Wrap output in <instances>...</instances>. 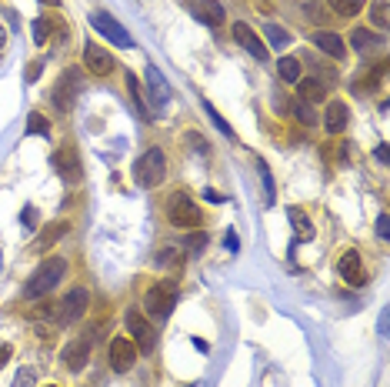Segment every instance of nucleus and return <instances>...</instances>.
<instances>
[{"label":"nucleus","instance_id":"f257e3e1","mask_svg":"<svg viewBox=\"0 0 390 387\" xmlns=\"http://www.w3.org/2000/svg\"><path fill=\"white\" fill-rule=\"evenodd\" d=\"M63 277H67V261H63V257H47L44 264L33 270V277L27 281V287H24V298H27V300L47 298V294H50V291H54Z\"/></svg>","mask_w":390,"mask_h":387},{"label":"nucleus","instance_id":"f03ea898","mask_svg":"<svg viewBox=\"0 0 390 387\" xmlns=\"http://www.w3.org/2000/svg\"><path fill=\"white\" fill-rule=\"evenodd\" d=\"M164 177H167L164 150H160V147L144 150V154L137 157V164H134V180L144 187V191H153L157 184H164Z\"/></svg>","mask_w":390,"mask_h":387},{"label":"nucleus","instance_id":"7ed1b4c3","mask_svg":"<svg viewBox=\"0 0 390 387\" xmlns=\"http://www.w3.org/2000/svg\"><path fill=\"white\" fill-rule=\"evenodd\" d=\"M167 221L174 224V227H183V231H197V227L204 224V214H200V207L190 200V194L174 191L167 197Z\"/></svg>","mask_w":390,"mask_h":387},{"label":"nucleus","instance_id":"20e7f679","mask_svg":"<svg viewBox=\"0 0 390 387\" xmlns=\"http://www.w3.org/2000/svg\"><path fill=\"white\" fill-rule=\"evenodd\" d=\"M177 281H157L153 287H147V294H144V307L150 311V317H157V321H164L174 314L177 307Z\"/></svg>","mask_w":390,"mask_h":387},{"label":"nucleus","instance_id":"39448f33","mask_svg":"<svg viewBox=\"0 0 390 387\" xmlns=\"http://www.w3.org/2000/svg\"><path fill=\"white\" fill-rule=\"evenodd\" d=\"M87 304H90V294L84 291V287H74V291H67V294H63V300H60L57 317H54V321H57L60 328H70L74 321H80V317H84Z\"/></svg>","mask_w":390,"mask_h":387},{"label":"nucleus","instance_id":"423d86ee","mask_svg":"<svg viewBox=\"0 0 390 387\" xmlns=\"http://www.w3.org/2000/svg\"><path fill=\"white\" fill-rule=\"evenodd\" d=\"M127 328H130V334H134L137 351H140V354H150V351H153V344H157V330H153L150 321L140 317L137 307H127Z\"/></svg>","mask_w":390,"mask_h":387},{"label":"nucleus","instance_id":"0eeeda50","mask_svg":"<svg viewBox=\"0 0 390 387\" xmlns=\"http://www.w3.org/2000/svg\"><path fill=\"white\" fill-rule=\"evenodd\" d=\"M90 27L93 30H100L110 44H117V47H134V37L127 34V27L123 24H117L110 14H104V10H97V14H90Z\"/></svg>","mask_w":390,"mask_h":387},{"label":"nucleus","instance_id":"6e6552de","mask_svg":"<svg viewBox=\"0 0 390 387\" xmlns=\"http://www.w3.org/2000/svg\"><path fill=\"white\" fill-rule=\"evenodd\" d=\"M93 334H97V328L90 324V330L84 334V337H77V341H70L67 347H63V364L70 367V371H84L90 360V344H93Z\"/></svg>","mask_w":390,"mask_h":387},{"label":"nucleus","instance_id":"1a4fd4ad","mask_svg":"<svg viewBox=\"0 0 390 387\" xmlns=\"http://www.w3.org/2000/svg\"><path fill=\"white\" fill-rule=\"evenodd\" d=\"M137 358H140V351H137V344L130 337H114V344H110V367L114 371L127 374L137 364Z\"/></svg>","mask_w":390,"mask_h":387},{"label":"nucleus","instance_id":"9d476101","mask_svg":"<svg viewBox=\"0 0 390 387\" xmlns=\"http://www.w3.org/2000/svg\"><path fill=\"white\" fill-rule=\"evenodd\" d=\"M234 41H237V44L243 47V50H247V54H250L254 60H260V64L267 60V44H264V41L257 37L254 30L243 24V20H237V24H234Z\"/></svg>","mask_w":390,"mask_h":387},{"label":"nucleus","instance_id":"9b49d317","mask_svg":"<svg viewBox=\"0 0 390 387\" xmlns=\"http://www.w3.org/2000/svg\"><path fill=\"white\" fill-rule=\"evenodd\" d=\"M84 64H87L90 74H97V77H107L114 71V57H110L100 44H93V41L84 44Z\"/></svg>","mask_w":390,"mask_h":387},{"label":"nucleus","instance_id":"f8f14e48","mask_svg":"<svg viewBox=\"0 0 390 387\" xmlns=\"http://www.w3.org/2000/svg\"><path fill=\"white\" fill-rule=\"evenodd\" d=\"M337 274H340L350 287H363V284L370 281V277L363 274V264H360V254L357 251H347L344 257L337 261Z\"/></svg>","mask_w":390,"mask_h":387},{"label":"nucleus","instance_id":"ddd939ff","mask_svg":"<svg viewBox=\"0 0 390 387\" xmlns=\"http://www.w3.org/2000/svg\"><path fill=\"white\" fill-rule=\"evenodd\" d=\"M187 3H190V14H194L200 24H207V27H220L227 20V10L217 0H187Z\"/></svg>","mask_w":390,"mask_h":387},{"label":"nucleus","instance_id":"4468645a","mask_svg":"<svg viewBox=\"0 0 390 387\" xmlns=\"http://www.w3.org/2000/svg\"><path fill=\"white\" fill-rule=\"evenodd\" d=\"M147 94H150V101H153V110H164L170 104V84L164 80L160 67H153V64L147 67Z\"/></svg>","mask_w":390,"mask_h":387},{"label":"nucleus","instance_id":"2eb2a0df","mask_svg":"<svg viewBox=\"0 0 390 387\" xmlns=\"http://www.w3.org/2000/svg\"><path fill=\"white\" fill-rule=\"evenodd\" d=\"M77 84H80V77H77V71H63V74H60L57 87H54V104H57L60 110H70V107H74Z\"/></svg>","mask_w":390,"mask_h":387},{"label":"nucleus","instance_id":"dca6fc26","mask_svg":"<svg viewBox=\"0 0 390 387\" xmlns=\"http://www.w3.org/2000/svg\"><path fill=\"white\" fill-rule=\"evenodd\" d=\"M54 167H57V174L67 184L70 180H80V157H77L74 147H60L57 154H54Z\"/></svg>","mask_w":390,"mask_h":387},{"label":"nucleus","instance_id":"f3484780","mask_svg":"<svg viewBox=\"0 0 390 387\" xmlns=\"http://www.w3.org/2000/svg\"><path fill=\"white\" fill-rule=\"evenodd\" d=\"M310 41H314V47H320V50H324L327 57L344 60L347 44L340 41V34H333V30H317V34H310Z\"/></svg>","mask_w":390,"mask_h":387},{"label":"nucleus","instance_id":"a211bd4d","mask_svg":"<svg viewBox=\"0 0 390 387\" xmlns=\"http://www.w3.org/2000/svg\"><path fill=\"white\" fill-rule=\"evenodd\" d=\"M347 120H350V107H347L344 101H330V104H327V114H324V127H327L330 134L337 137L347 127Z\"/></svg>","mask_w":390,"mask_h":387},{"label":"nucleus","instance_id":"6ab92c4d","mask_svg":"<svg viewBox=\"0 0 390 387\" xmlns=\"http://www.w3.org/2000/svg\"><path fill=\"white\" fill-rule=\"evenodd\" d=\"M287 217H290V227H294V244L314 238V224L307 221V214L300 207H287Z\"/></svg>","mask_w":390,"mask_h":387},{"label":"nucleus","instance_id":"aec40b11","mask_svg":"<svg viewBox=\"0 0 390 387\" xmlns=\"http://www.w3.org/2000/svg\"><path fill=\"white\" fill-rule=\"evenodd\" d=\"M67 231H70V224H67V221H54V224H50V227L44 231V234L37 238V244H33V247H37V251H47V247H54V244H57V240L63 238Z\"/></svg>","mask_w":390,"mask_h":387},{"label":"nucleus","instance_id":"412c9836","mask_svg":"<svg viewBox=\"0 0 390 387\" xmlns=\"http://www.w3.org/2000/svg\"><path fill=\"white\" fill-rule=\"evenodd\" d=\"M350 44H354L357 54H370V50H377V47L384 44V37L380 34H367V30H354L350 34Z\"/></svg>","mask_w":390,"mask_h":387},{"label":"nucleus","instance_id":"4be33fe9","mask_svg":"<svg viewBox=\"0 0 390 387\" xmlns=\"http://www.w3.org/2000/svg\"><path fill=\"white\" fill-rule=\"evenodd\" d=\"M300 84V97H303V104H310V101H324L327 97V87L320 84V80H314V77H307V80H297Z\"/></svg>","mask_w":390,"mask_h":387},{"label":"nucleus","instance_id":"5701e85b","mask_svg":"<svg viewBox=\"0 0 390 387\" xmlns=\"http://www.w3.org/2000/svg\"><path fill=\"white\" fill-rule=\"evenodd\" d=\"M277 74H280V80H287V84H297L300 80V60L297 57H280L277 60Z\"/></svg>","mask_w":390,"mask_h":387},{"label":"nucleus","instance_id":"b1692460","mask_svg":"<svg viewBox=\"0 0 390 387\" xmlns=\"http://www.w3.org/2000/svg\"><path fill=\"white\" fill-rule=\"evenodd\" d=\"M127 94H130V101H134V107H137V114L144 120H150L153 114H150V107L144 104V97H140V84H137V77L134 74H127Z\"/></svg>","mask_w":390,"mask_h":387},{"label":"nucleus","instance_id":"393cba45","mask_svg":"<svg viewBox=\"0 0 390 387\" xmlns=\"http://www.w3.org/2000/svg\"><path fill=\"white\" fill-rule=\"evenodd\" d=\"M24 134H27V137H37V134L47 137V134H50V120H47L40 110H33V114L27 117V127H24Z\"/></svg>","mask_w":390,"mask_h":387},{"label":"nucleus","instance_id":"a878e982","mask_svg":"<svg viewBox=\"0 0 390 387\" xmlns=\"http://www.w3.org/2000/svg\"><path fill=\"white\" fill-rule=\"evenodd\" d=\"M327 7L333 10V14H340V17H354V14H360L363 0H327Z\"/></svg>","mask_w":390,"mask_h":387},{"label":"nucleus","instance_id":"bb28decb","mask_svg":"<svg viewBox=\"0 0 390 387\" xmlns=\"http://www.w3.org/2000/svg\"><path fill=\"white\" fill-rule=\"evenodd\" d=\"M370 20H374V27L387 30V24H390V14H387V0H377V3H370Z\"/></svg>","mask_w":390,"mask_h":387},{"label":"nucleus","instance_id":"cd10ccee","mask_svg":"<svg viewBox=\"0 0 390 387\" xmlns=\"http://www.w3.org/2000/svg\"><path fill=\"white\" fill-rule=\"evenodd\" d=\"M264 34H267V41L273 47H284L287 41H290V34H287L284 27H277V24H267V27H264Z\"/></svg>","mask_w":390,"mask_h":387},{"label":"nucleus","instance_id":"c85d7f7f","mask_svg":"<svg viewBox=\"0 0 390 387\" xmlns=\"http://www.w3.org/2000/svg\"><path fill=\"white\" fill-rule=\"evenodd\" d=\"M30 30H33V44L44 47V44H47V37H50V24H47V17H37Z\"/></svg>","mask_w":390,"mask_h":387},{"label":"nucleus","instance_id":"c756f323","mask_svg":"<svg viewBox=\"0 0 390 387\" xmlns=\"http://www.w3.org/2000/svg\"><path fill=\"white\" fill-rule=\"evenodd\" d=\"M204 107H207V117L213 120V127H217V131H220L224 137H234V127H230V124H227V120L220 117V114H217V110H213L210 104H204Z\"/></svg>","mask_w":390,"mask_h":387},{"label":"nucleus","instance_id":"7c9ffc66","mask_svg":"<svg viewBox=\"0 0 390 387\" xmlns=\"http://www.w3.org/2000/svg\"><path fill=\"white\" fill-rule=\"evenodd\" d=\"M260 177H264V197H267V207L270 204H273V197H277V187H273V177H270V170H267V164H264V161H260Z\"/></svg>","mask_w":390,"mask_h":387},{"label":"nucleus","instance_id":"2f4dec72","mask_svg":"<svg viewBox=\"0 0 390 387\" xmlns=\"http://www.w3.org/2000/svg\"><path fill=\"white\" fill-rule=\"evenodd\" d=\"M187 247H190L194 254H200L204 247H207V234H204V231H194V234H187Z\"/></svg>","mask_w":390,"mask_h":387},{"label":"nucleus","instance_id":"473e14b6","mask_svg":"<svg viewBox=\"0 0 390 387\" xmlns=\"http://www.w3.org/2000/svg\"><path fill=\"white\" fill-rule=\"evenodd\" d=\"M297 120H300V124H307V127H310V124H317L314 107H310V104H303V101H300V104H297Z\"/></svg>","mask_w":390,"mask_h":387},{"label":"nucleus","instance_id":"72a5a7b5","mask_svg":"<svg viewBox=\"0 0 390 387\" xmlns=\"http://www.w3.org/2000/svg\"><path fill=\"white\" fill-rule=\"evenodd\" d=\"M10 387H33V371H30V367H20V371L14 374V384Z\"/></svg>","mask_w":390,"mask_h":387},{"label":"nucleus","instance_id":"f704fd0d","mask_svg":"<svg viewBox=\"0 0 390 387\" xmlns=\"http://www.w3.org/2000/svg\"><path fill=\"white\" fill-rule=\"evenodd\" d=\"M37 217H40V214H37V207H33V204H27V207H24V214H20V224H24L27 231H33V227H37Z\"/></svg>","mask_w":390,"mask_h":387},{"label":"nucleus","instance_id":"c9c22d12","mask_svg":"<svg viewBox=\"0 0 390 387\" xmlns=\"http://www.w3.org/2000/svg\"><path fill=\"white\" fill-rule=\"evenodd\" d=\"M377 238L390 240V217H387V214H380V217H377Z\"/></svg>","mask_w":390,"mask_h":387},{"label":"nucleus","instance_id":"e433bc0d","mask_svg":"<svg viewBox=\"0 0 390 387\" xmlns=\"http://www.w3.org/2000/svg\"><path fill=\"white\" fill-rule=\"evenodd\" d=\"M224 247H227V251H230V254H237V251H240V238H237V234H234V231H227Z\"/></svg>","mask_w":390,"mask_h":387},{"label":"nucleus","instance_id":"4c0bfd02","mask_svg":"<svg viewBox=\"0 0 390 387\" xmlns=\"http://www.w3.org/2000/svg\"><path fill=\"white\" fill-rule=\"evenodd\" d=\"M303 14L310 17V20H324V10H320V3H303Z\"/></svg>","mask_w":390,"mask_h":387},{"label":"nucleus","instance_id":"58836bf2","mask_svg":"<svg viewBox=\"0 0 390 387\" xmlns=\"http://www.w3.org/2000/svg\"><path fill=\"white\" fill-rule=\"evenodd\" d=\"M187 140H190V147H194V150H200V154H210V147H204V137H200V134H194V131H190V134H187Z\"/></svg>","mask_w":390,"mask_h":387},{"label":"nucleus","instance_id":"ea45409f","mask_svg":"<svg viewBox=\"0 0 390 387\" xmlns=\"http://www.w3.org/2000/svg\"><path fill=\"white\" fill-rule=\"evenodd\" d=\"M40 71H44V60H33V64L27 67V80H30V84H33V80L40 77Z\"/></svg>","mask_w":390,"mask_h":387},{"label":"nucleus","instance_id":"a19ab883","mask_svg":"<svg viewBox=\"0 0 390 387\" xmlns=\"http://www.w3.org/2000/svg\"><path fill=\"white\" fill-rule=\"evenodd\" d=\"M10 360V344H0V367Z\"/></svg>","mask_w":390,"mask_h":387},{"label":"nucleus","instance_id":"79ce46f5","mask_svg":"<svg viewBox=\"0 0 390 387\" xmlns=\"http://www.w3.org/2000/svg\"><path fill=\"white\" fill-rule=\"evenodd\" d=\"M374 157L380 161V164H387V144H380V147L374 150Z\"/></svg>","mask_w":390,"mask_h":387},{"label":"nucleus","instance_id":"37998d69","mask_svg":"<svg viewBox=\"0 0 390 387\" xmlns=\"http://www.w3.org/2000/svg\"><path fill=\"white\" fill-rule=\"evenodd\" d=\"M204 194H207V200H213V204H224L227 200L224 194H217V191H204Z\"/></svg>","mask_w":390,"mask_h":387},{"label":"nucleus","instance_id":"c03bdc74","mask_svg":"<svg viewBox=\"0 0 390 387\" xmlns=\"http://www.w3.org/2000/svg\"><path fill=\"white\" fill-rule=\"evenodd\" d=\"M194 347H197V351H204V354H207V351H210V347H207V341H204V337H194Z\"/></svg>","mask_w":390,"mask_h":387},{"label":"nucleus","instance_id":"a18cd8bd","mask_svg":"<svg viewBox=\"0 0 390 387\" xmlns=\"http://www.w3.org/2000/svg\"><path fill=\"white\" fill-rule=\"evenodd\" d=\"M0 47H3V27H0Z\"/></svg>","mask_w":390,"mask_h":387},{"label":"nucleus","instance_id":"49530a36","mask_svg":"<svg viewBox=\"0 0 390 387\" xmlns=\"http://www.w3.org/2000/svg\"><path fill=\"white\" fill-rule=\"evenodd\" d=\"M0 270H3V254H0Z\"/></svg>","mask_w":390,"mask_h":387},{"label":"nucleus","instance_id":"de8ad7c7","mask_svg":"<svg viewBox=\"0 0 390 387\" xmlns=\"http://www.w3.org/2000/svg\"><path fill=\"white\" fill-rule=\"evenodd\" d=\"M50 3H57V0H50Z\"/></svg>","mask_w":390,"mask_h":387},{"label":"nucleus","instance_id":"09e8293b","mask_svg":"<svg viewBox=\"0 0 390 387\" xmlns=\"http://www.w3.org/2000/svg\"><path fill=\"white\" fill-rule=\"evenodd\" d=\"M50 387H57V384H50Z\"/></svg>","mask_w":390,"mask_h":387}]
</instances>
